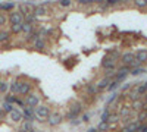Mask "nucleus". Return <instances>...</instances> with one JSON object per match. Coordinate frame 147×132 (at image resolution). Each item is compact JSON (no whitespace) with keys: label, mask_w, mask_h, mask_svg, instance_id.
Here are the masks:
<instances>
[{"label":"nucleus","mask_w":147,"mask_h":132,"mask_svg":"<svg viewBox=\"0 0 147 132\" xmlns=\"http://www.w3.org/2000/svg\"><path fill=\"white\" fill-rule=\"evenodd\" d=\"M81 112H82V104L81 103H74V104H71L69 110L66 113V119L71 122L75 121V119H78V116L81 115Z\"/></svg>","instance_id":"f257e3e1"},{"label":"nucleus","mask_w":147,"mask_h":132,"mask_svg":"<svg viewBox=\"0 0 147 132\" xmlns=\"http://www.w3.org/2000/svg\"><path fill=\"white\" fill-rule=\"evenodd\" d=\"M34 113H35V117L43 122V121H47L49 116H50V109H49L47 106H44V104H38L34 109Z\"/></svg>","instance_id":"f03ea898"},{"label":"nucleus","mask_w":147,"mask_h":132,"mask_svg":"<svg viewBox=\"0 0 147 132\" xmlns=\"http://www.w3.org/2000/svg\"><path fill=\"white\" fill-rule=\"evenodd\" d=\"M121 60L125 66H131L132 69L136 68V54L131 53V52H125L121 54Z\"/></svg>","instance_id":"7ed1b4c3"},{"label":"nucleus","mask_w":147,"mask_h":132,"mask_svg":"<svg viewBox=\"0 0 147 132\" xmlns=\"http://www.w3.org/2000/svg\"><path fill=\"white\" fill-rule=\"evenodd\" d=\"M100 65L106 72H113L115 70V57L113 56H105L102 59Z\"/></svg>","instance_id":"20e7f679"},{"label":"nucleus","mask_w":147,"mask_h":132,"mask_svg":"<svg viewBox=\"0 0 147 132\" xmlns=\"http://www.w3.org/2000/svg\"><path fill=\"white\" fill-rule=\"evenodd\" d=\"M40 104V95L38 94H35V92H31L27 95V98H25V106L27 107H31V109H35L37 106Z\"/></svg>","instance_id":"39448f33"},{"label":"nucleus","mask_w":147,"mask_h":132,"mask_svg":"<svg viewBox=\"0 0 147 132\" xmlns=\"http://www.w3.org/2000/svg\"><path fill=\"white\" fill-rule=\"evenodd\" d=\"M31 82L28 81H18V94H22V95H28L31 94Z\"/></svg>","instance_id":"423d86ee"},{"label":"nucleus","mask_w":147,"mask_h":132,"mask_svg":"<svg viewBox=\"0 0 147 132\" xmlns=\"http://www.w3.org/2000/svg\"><path fill=\"white\" fill-rule=\"evenodd\" d=\"M9 22L12 23V25H19V23H24V15L21 13L19 10H13V12H10V15H9Z\"/></svg>","instance_id":"0eeeda50"},{"label":"nucleus","mask_w":147,"mask_h":132,"mask_svg":"<svg viewBox=\"0 0 147 132\" xmlns=\"http://www.w3.org/2000/svg\"><path fill=\"white\" fill-rule=\"evenodd\" d=\"M132 68L131 66H122V68H119L118 69V72H116V74H115V81H118V82H121L122 79H125L127 78V75L129 74V70H131Z\"/></svg>","instance_id":"6e6552de"},{"label":"nucleus","mask_w":147,"mask_h":132,"mask_svg":"<svg viewBox=\"0 0 147 132\" xmlns=\"http://www.w3.org/2000/svg\"><path fill=\"white\" fill-rule=\"evenodd\" d=\"M9 117H10V121H12V122L18 123V122H22V121H24V113H22V110L15 109L12 113H9Z\"/></svg>","instance_id":"1a4fd4ad"},{"label":"nucleus","mask_w":147,"mask_h":132,"mask_svg":"<svg viewBox=\"0 0 147 132\" xmlns=\"http://www.w3.org/2000/svg\"><path fill=\"white\" fill-rule=\"evenodd\" d=\"M134 54H136V62H138L140 65L147 62V49H138L137 53Z\"/></svg>","instance_id":"9d476101"},{"label":"nucleus","mask_w":147,"mask_h":132,"mask_svg":"<svg viewBox=\"0 0 147 132\" xmlns=\"http://www.w3.org/2000/svg\"><path fill=\"white\" fill-rule=\"evenodd\" d=\"M22 113H24V119H25L27 122L32 123V121H35V113H34V109H31V107H25V109L22 110Z\"/></svg>","instance_id":"9b49d317"},{"label":"nucleus","mask_w":147,"mask_h":132,"mask_svg":"<svg viewBox=\"0 0 147 132\" xmlns=\"http://www.w3.org/2000/svg\"><path fill=\"white\" fill-rule=\"evenodd\" d=\"M62 121H63V119H62V116H60L59 113H55V115L50 113V116H49V119H47V122H49V125H50V126H56Z\"/></svg>","instance_id":"f8f14e48"},{"label":"nucleus","mask_w":147,"mask_h":132,"mask_svg":"<svg viewBox=\"0 0 147 132\" xmlns=\"http://www.w3.org/2000/svg\"><path fill=\"white\" fill-rule=\"evenodd\" d=\"M110 82H112V76H105L103 79H100L99 82L96 84L97 90H107V87L110 85Z\"/></svg>","instance_id":"ddd939ff"},{"label":"nucleus","mask_w":147,"mask_h":132,"mask_svg":"<svg viewBox=\"0 0 147 132\" xmlns=\"http://www.w3.org/2000/svg\"><path fill=\"white\" fill-rule=\"evenodd\" d=\"M32 13H34L35 16H43V15L47 13V9H46L43 5H37V6L34 7V10H32Z\"/></svg>","instance_id":"4468645a"},{"label":"nucleus","mask_w":147,"mask_h":132,"mask_svg":"<svg viewBox=\"0 0 147 132\" xmlns=\"http://www.w3.org/2000/svg\"><path fill=\"white\" fill-rule=\"evenodd\" d=\"M134 92H136L138 97L140 95H143V94H146L147 92V81L146 82H143L141 85H138V87H136V90H134Z\"/></svg>","instance_id":"2eb2a0df"},{"label":"nucleus","mask_w":147,"mask_h":132,"mask_svg":"<svg viewBox=\"0 0 147 132\" xmlns=\"http://www.w3.org/2000/svg\"><path fill=\"white\" fill-rule=\"evenodd\" d=\"M34 29H35V28H34L32 23H28V22H24V23H22V32H24V34L30 35Z\"/></svg>","instance_id":"dca6fc26"},{"label":"nucleus","mask_w":147,"mask_h":132,"mask_svg":"<svg viewBox=\"0 0 147 132\" xmlns=\"http://www.w3.org/2000/svg\"><path fill=\"white\" fill-rule=\"evenodd\" d=\"M10 38V31L6 29H0V43H6Z\"/></svg>","instance_id":"f3484780"},{"label":"nucleus","mask_w":147,"mask_h":132,"mask_svg":"<svg viewBox=\"0 0 147 132\" xmlns=\"http://www.w3.org/2000/svg\"><path fill=\"white\" fill-rule=\"evenodd\" d=\"M46 41L43 40V38H38V40H37V41H34V49L35 50H44L46 49Z\"/></svg>","instance_id":"a211bd4d"},{"label":"nucleus","mask_w":147,"mask_h":132,"mask_svg":"<svg viewBox=\"0 0 147 132\" xmlns=\"http://www.w3.org/2000/svg\"><path fill=\"white\" fill-rule=\"evenodd\" d=\"M31 129H32V123H31V122H27V121H25V122H24V123H22V125L19 126L18 132H30Z\"/></svg>","instance_id":"6ab92c4d"},{"label":"nucleus","mask_w":147,"mask_h":132,"mask_svg":"<svg viewBox=\"0 0 147 132\" xmlns=\"http://www.w3.org/2000/svg\"><path fill=\"white\" fill-rule=\"evenodd\" d=\"M132 109L134 110H144L146 109V104H144V101H141V100H136L132 103Z\"/></svg>","instance_id":"aec40b11"},{"label":"nucleus","mask_w":147,"mask_h":132,"mask_svg":"<svg viewBox=\"0 0 147 132\" xmlns=\"http://www.w3.org/2000/svg\"><path fill=\"white\" fill-rule=\"evenodd\" d=\"M146 72V68H143V66H137V68H134L129 74L131 75H134V76H137V75H143Z\"/></svg>","instance_id":"412c9836"},{"label":"nucleus","mask_w":147,"mask_h":132,"mask_svg":"<svg viewBox=\"0 0 147 132\" xmlns=\"http://www.w3.org/2000/svg\"><path fill=\"white\" fill-rule=\"evenodd\" d=\"M2 110H3V113H12L15 110V107H13V104H9V103H3V106H2Z\"/></svg>","instance_id":"4be33fe9"},{"label":"nucleus","mask_w":147,"mask_h":132,"mask_svg":"<svg viewBox=\"0 0 147 132\" xmlns=\"http://www.w3.org/2000/svg\"><path fill=\"white\" fill-rule=\"evenodd\" d=\"M35 19H37V16L32 13V12H30V13L25 16V18H24V22H28V23H32V25H34V22H35Z\"/></svg>","instance_id":"5701e85b"},{"label":"nucleus","mask_w":147,"mask_h":132,"mask_svg":"<svg viewBox=\"0 0 147 132\" xmlns=\"http://www.w3.org/2000/svg\"><path fill=\"white\" fill-rule=\"evenodd\" d=\"M15 7V3H0V10H12Z\"/></svg>","instance_id":"b1692460"},{"label":"nucleus","mask_w":147,"mask_h":132,"mask_svg":"<svg viewBox=\"0 0 147 132\" xmlns=\"http://www.w3.org/2000/svg\"><path fill=\"white\" fill-rule=\"evenodd\" d=\"M10 32H12V34H19V32H22V23H19V25H10Z\"/></svg>","instance_id":"393cba45"},{"label":"nucleus","mask_w":147,"mask_h":132,"mask_svg":"<svg viewBox=\"0 0 147 132\" xmlns=\"http://www.w3.org/2000/svg\"><path fill=\"white\" fill-rule=\"evenodd\" d=\"M129 115H131V109H128V107H122V109L119 110V116L121 117H124V116L128 117Z\"/></svg>","instance_id":"a878e982"},{"label":"nucleus","mask_w":147,"mask_h":132,"mask_svg":"<svg viewBox=\"0 0 147 132\" xmlns=\"http://www.w3.org/2000/svg\"><path fill=\"white\" fill-rule=\"evenodd\" d=\"M5 101H6V103H9V104H15V101H16V95L7 94L6 97H5Z\"/></svg>","instance_id":"bb28decb"},{"label":"nucleus","mask_w":147,"mask_h":132,"mask_svg":"<svg viewBox=\"0 0 147 132\" xmlns=\"http://www.w3.org/2000/svg\"><path fill=\"white\" fill-rule=\"evenodd\" d=\"M109 109H107V107H106V109L103 110V113H102V119H100V122H106L107 123V119H109Z\"/></svg>","instance_id":"cd10ccee"},{"label":"nucleus","mask_w":147,"mask_h":132,"mask_svg":"<svg viewBox=\"0 0 147 132\" xmlns=\"http://www.w3.org/2000/svg\"><path fill=\"white\" fill-rule=\"evenodd\" d=\"M107 129H109V123H106V122H100L99 128H97V131H99V132H106Z\"/></svg>","instance_id":"c85d7f7f"},{"label":"nucleus","mask_w":147,"mask_h":132,"mask_svg":"<svg viewBox=\"0 0 147 132\" xmlns=\"http://www.w3.org/2000/svg\"><path fill=\"white\" fill-rule=\"evenodd\" d=\"M146 119H147V110L144 109V110H141L140 113H138V116H137V121H146Z\"/></svg>","instance_id":"c756f323"},{"label":"nucleus","mask_w":147,"mask_h":132,"mask_svg":"<svg viewBox=\"0 0 147 132\" xmlns=\"http://www.w3.org/2000/svg\"><path fill=\"white\" fill-rule=\"evenodd\" d=\"M87 91H88L91 95H94V94L97 92V85H96V84H90V85L87 87Z\"/></svg>","instance_id":"7c9ffc66"},{"label":"nucleus","mask_w":147,"mask_h":132,"mask_svg":"<svg viewBox=\"0 0 147 132\" xmlns=\"http://www.w3.org/2000/svg\"><path fill=\"white\" fill-rule=\"evenodd\" d=\"M9 90H10L12 92H18V81L10 82V84H9Z\"/></svg>","instance_id":"2f4dec72"},{"label":"nucleus","mask_w":147,"mask_h":132,"mask_svg":"<svg viewBox=\"0 0 147 132\" xmlns=\"http://www.w3.org/2000/svg\"><path fill=\"white\" fill-rule=\"evenodd\" d=\"M9 90V84L6 81H2V84H0V92H6Z\"/></svg>","instance_id":"473e14b6"},{"label":"nucleus","mask_w":147,"mask_h":132,"mask_svg":"<svg viewBox=\"0 0 147 132\" xmlns=\"http://www.w3.org/2000/svg\"><path fill=\"white\" fill-rule=\"evenodd\" d=\"M118 85H119V82L113 79L112 82H110V85L107 87V90H109V91H113V90H116V88H118Z\"/></svg>","instance_id":"72a5a7b5"},{"label":"nucleus","mask_w":147,"mask_h":132,"mask_svg":"<svg viewBox=\"0 0 147 132\" xmlns=\"http://www.w3.org/2000/svg\"><path fill=\"white\" fill-rule=\"evenodd\" d=\"M6 22H7V16H6L5 13H0V27L5 25Z\"/></svg>","instance_id":"f704fd0d"},{"label":"nucleus","mask_w":147,"mask_h":132,"mask_svg":"<svg viewBox=\"0 0 147 132\" xmlns=\"http://www.w3.org/2000/svg\"><path fill=\"white\" fill-rule=\"evenodd\" d=\"M72 5V2H69V0H63V2H59V6H62V7H69Z\"/></svg>","instance_id":"c9c22d12"},{"label":"nucleus","mask_w":147,"mask_h":132,"mask_svg":"<svg viewBox=\"0 0 147 132\" xmlns=\"http://www.w3.org/2000/svg\"><path fill=\"white\" fill-rule=\"evenodd\" d=\"M15 104H18V106H21V107H24V109H25V101H24V100H21V98H18L16 97V101H15Z\"/></svg>","instance_id":"e433bc0d"},{"label":"nucleus","mask_w":147,"mask_h":132,"mask_svg":"<svg viewBox=\"0 0 147 132\" xmlns=\"http://www.w3.org/2000/svg\"><path fill=\"white\" fill-rule=\"evenodd\" d=\"M134 5H136L137 7H140V9H143V7H146V6H147V2H136Z\"/></svg>","instance_id":"4c0bfd02"},{"label":"nucleus","mask_w":147,"mask_h":132,"mask_svg":"<svg viewBox=\"0 0 147 132\" xmlns=\"http://www.w3.org/2000/svg\"><path fill=\"white\" fill-rule=\"evenodd\" d=\"M137 132H147V125H140Z\"/></svg>","instance_id":"58836bf2"},{"label":"nucleus","mask_w":147,"mask_h":132,"mask_svg":"<svg viewBox=\"0 0 147 132\" xmlns=\"http://www.w3.org/2000/svg\"><path fill=\"white\" fill-rule=\"evenodd\" d=\"M80 5H82V6H88V5H91V2L90 0H81V2H78Z\"/></svg>","instance_id":"ea45409f"},{"label":"nucleus","mask_w":147,"mask_h":132,"mask_svg":"<svg viewBox=\"0 0 147 132\" xmlns=\"http://www.w3.org/2000/svg\"><path fill=\"white\" fill-rule=\"evenodd\" d=\"M82 121H84V122H88V121H90V115H88V113L82 115Z\"/></svg>","instance_id":"a19ab883"},{"label":"nucleus","mask_w":147,"mask_h":132,"mask_svg":"<svg viewBox=\"0 0 147 132\" xmlns=\"http://www.w3.org/2000/svg\"><path fill=\"white\" fill-rule=\"evenodd\" d=\"M71 123H72V125H80V119H75V121H72Z\"/></svg>","instance_id":"79ce46f5"},{"label":"nucleus","mask_w":147,"mask_h":132,"mask_svg":"<svg viewBox=\"0 0 147 132\" xmlns=\"http://www.w3.org/2000/svg\"><path fill=\"white\" fill-rule=\"evenodd\" d=\"M88 132H97V129H90Z\"/></svg>","instance_id":"37998d69"},{"label":"nucleus","mask_w":147,"mask_h":132,"mask_svg":"<svg viewBox=\"0 0 147 132\" xmlns=\"http://www.w3.org/2000/svg\"><path fill=\"white\" fill-rule=\"evenodd\" d=\"M144 104H147V95H146V100H144Z\"/></svg>","instance_id":"c03bdc74"},{"label":"nucleus","mask_w":147,"mask_h":132,"mask_svg":"<svg viewBox=\"0 0 147 132\" xmlns=\"http://www.w3.org/2000/svg\"><path fill=\"white\" fill-rule=\"evenodd\" d=\"M2 116H3V112H2V110H0V117H2Z\"/></svg>","instance_id":"a18cd8bd"},{"label":"nucleus","mask_w":147,"mask_h":132,"mask_svg":"<svg viewBox=\"0 0 147 132\" xmlns=\"http://www.w3.org/2000/svg\"><path fill=\"white\" fill-rule=\"evenodd\" d=\"M30 132H37V131H35V129H31V131H30Z\"/></svg>","instance_id":"49530a36"},{"label":"nucleus","mask_w":147,"mask_h":132,"mask_svg":"<svg viewBox=\"0 0 147 132\" xmlns=\"http://www.w3.org/2000/svg\"><path fill=\"white\" fill-rule=\"evenodd\" d=\"M0 84H2V78H0Z\"/></svg>","instance_id":"de8ad7c7"}]
</instances>
